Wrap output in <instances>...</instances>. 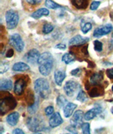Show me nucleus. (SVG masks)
<instances>
[{"label": "nucleus", "instance_id": "1", "mask_svg": "<svg viewBox=\"0 0 113 134\" xmlns=\"http://www.w3.org/2000/svg\"><path fill=\"white\" fill-rule=\"evenodd\" d=\"M37 63L39 64L40 73L45 76H47L52 71L54 59L50 52H44L40 54Z\"/></svg>", "mask_w": 113, "mask_h": 134}, {"label": "nucleus", "instance_id": "2", "mask_svg": "<svg viewBox=\"0 0 113 134\" xmlns=\"http://www.w3.org/2000/svg\"><path fill=\"white\" fill-rule=\"evenodd\" d=\"M34 88L35 93L40 97H46L49 95L50 84L48 81L45 79H38L34 82Z\"/></svg>", "mask_w": 113, "mask_h": 134}, {"label": "nucleus", "instance_id": "3", "mask_svg": "<svg viewBox=\"0 0 113 134\" xmlns=\"http://www.w3.org/2000/svg\"><path fill=\"white\" fill-rule=\"evenodd\" d=\"M5 19L8 29L12 30L17 26L19 21V16L17 12L14 10H9L5 14Z\"/></svg>", "mask_w": 113, "mask_h": 134}, {"label": "nucleus", "instance_id": "4", "mask_svg": "<svg viewBox=\"0 0 113 134\" xmlns=\"http://www.w3.org/2000/svg\"><path fill=\"white\" fill-rule=\"evenodd\" d=\"M16 106V100L11 95L9 97L2 98L1 99V104H0V111H1L2 115H4L7 111L14 109Z\"/></svg>", "mask_w": 113, "mask_h": 134}, {"label": "nucleus", "instance_id": "5", "mask_svg": "<svg viewBox=\"0 0 113 134\" xmlns=\"http://www.w3.org/2000/svg\"><path fill=\"white\" fill-rule=\"evenodd\" d=\"M27 126L31 131L34 133H38L40 131H44L45 129L44 124L42 121L40 120L37 117H30L27 120Z\"/></svg>", "mask_w": 113, "mask_h": 134}, {"label": "nucleus", "instance_id": "6", "mask_svg": "<svg viewBox=\"0 0 113 134\" xmlns=\"http://www.w3.org/2000/svg\"><path fill=\"white\" fill-rule=\"evenodd\" d=\"M9 44L12 47H14L19 52L23 51V49H24V46H25L21 37L19 34H17V33L13 34L10 37Z\"/></svg>", "mask_w": 113, "mask_h": 134}, {"label": "nucleus", "instance_id": "7", "mask_svg": "<svg viewBox=\"0 0 113 134\" xmlns=\"http://www.w3.org/2000/svg\"><path fill=\"white\" fill-rule=\"evenodd\" d=\"M79 88V84L74 81H69L65 83L64 90L66 95L69 97H73Z\"/></svg>", "mask_w": 113, "mask_h": 134}, {"label": "nucleus", "instance_id": "8", "mask_svg": "<svg viewBox=\"0 0 113 134\" xmlns=\"http://www.w3.org/2000/svg\"><path fill=\"white\" fill-rule=\"evenodd\" d=\"M112 30H113L112 26L110 23H107L106 25H104V26L96 28L93 32V37L99 38L103 35L109 34Z\"/></svg>", "mask_w": 113, "mask_h": 134}, {"label": "nucleus", "instance_id": "9", "mask_svg": "<svg viewBox=\"0 0 113 134\" xmlns=\"http://www.w3.org/2000/svg\"><path fill=\"white\" fill-rule=\"evenodd\" d=\"M40 56V54L38 50H37L36 49H32L25 54L24 57V59L27 62L32 64H35L37 63Z\"/></svg>", "mask_w": 113, "mask_h": 134}, {"label": "nucleus", "instance_id": "10", "mask_svg": "<svg viewBox=\"0 0 113 134\" xmlns=\"http://www.w3.org/2000/svg\"><path fill=\"white\" fill-rule=\"evenodd\" d=\"M84 113L82 110H77L74 113L73 117L71 119V124L74 126H79L83 124V119L84 118Z\"/></svg>", "mask_w": 113, "mask_h": 134}, {"label": "nucleus", "instance_id": "11", "mask_svg": "<svg viewBox=\"0 0 113 134\" xmlns=\"http://www.w3.org/2000/svg\"><path fill=\"white\" fill-rule=\"evenodd\" d=\"M89 40L88 37H83L81 35H77L72 37L69 42V46H81L85 44Z\"/></svg>", "mask_w": 113, "mask_h": 134}, {"label": "nucleus", "instance_id": "12", "mask_svg": "<svg viewBox=\"0 0 113 134\" xmlns=\"http://www.w3.org/2000/svg\"><path fill=\"white\" fill-rule=\"evenodd\" d=\"M103 111V109L100 106H96L88 110L84 115V119L86 121L92 120L95 116H97L99 114H100Z\"/></svg>", "mask_w": 113, "mask_h": 134}, {"label": "nucleus", "instance_id": "13", "mask_svg": "<svg viewBox=\"0 0 113 134\" xmlns=\"http://www.w3.org/2000/svg\"><path fill=\"white\" fill-rule=\"evenodd\" d=\"M63 119L59 112L53 114L49 120V125L51 128H55L59 126L63 123Z\"/></svg>", "mask_w": 113, "mask_h": 134}, {"label": "nucleus", "instance_id": "14", "mask_svg": "<svg viewBox=\"0 0 113 134\" xmlns=\"http://www.w3.org/2000/svg\"><path fill=\"white\" fill-rule=\"evenodd\" d=\"M25 87L26 82L25 80L23 79H18L14 84V93L18 95H22Z\"/></svg>", "mask_w": 113, "mask_h": 134}, {"label": "nucleus", "instance_id": "15", "mask_svg": "<svg viewBox=\"0 0 113 134\" xmlns=\"http://www.w3.org/2000/svg\"><path fill=\"white\" fill-rule=\"evenodd\" d=\"M103 79V72L100 71L98 73H95L90 76V83L93 86H99Z\"/></svg>", "mask_w": 113, "mask_h": 134}, {"label": "nucleus", "instance_id": "16", "mask_svg": "<svg viewBox=\"0 0 113 134\" xmlns=\"http://www.w3.org/2000/svg\"><path fill=\"white\" fill-rule=\"evenodd\" d=\"M76 107H77V105L76 104H74V103H72V102L67 103L64 107V115L65 117L66 118L70 117L73 114L74 111Z\"/></svg>", "mask_w": 113, "mask_h": 134}, {"label": "nucleus", "instance_id": "17", "mask_svg": "<svg viewBox=\"0 0 113 134\" xmlns=\"http://www.w3.org/2000/svg\"><path fill=\"white\" fill-rule=\"evenodd\" d=\"M66 78V73L64 70H57L55 72V81L59 86H62V82Z\"/></svg>", "mask_w": 113, "mask_h": 134}, {"label": "nucleus", "instance_id": "18", "mask_svg": "<svg viewBox=\"0 0 113 134\" xmlns=\"http://www.w3.org/2000/svg\"><path fill=\"white\" fill-rule=\"evenodd\" d=\"M19 114L18 112H13L12 114H9L7 116V122L12 126H14L17 124V123L19 121Z\"/></svg>", "mask_w": 113, "mask_h": 134}, {"label": "nucleus", "instance_id": "19", "mask_svg": "<svg viewBox=\"0 0 113 134\" xmlns=\"http://www.w3.org/2000/svg\"><path fill=\"white\" fill-rule=\"evenodd\" d=\"M49 14H50V12H49V10L47 9L41 8V9L37 10L36 12H33L31 14V17L35 19H39L41 18L42 16H48Z\"/></svg>", "mask_w": 113, "mask_h": 134}, {"label": "nucleus", "instance_id": "20", "mask_svg": "<svg viewBox=\"0 0 113 134\" xmlns=\"http://www.w3.org/2000/svg\"><path fill=\"white\" fill-rule=\"evenodd\" d=\"M72 3L78 9H85L88 6V0H72Z\"/></svg>", "mask_w": 113, "mask_h": 134}, {"label": "nucleus", "instance_id": "21", "mask_svg": "<svg viewBox=\"0 0 113 134\" xmlns=\"http://www.w3.org/2000/svg\"><path fill=\"white\" fill-rule=\"evenodd\" d=\"M29 69H30V66L23 62L16 63L12 67V69L14 70V71H25L29 70Z\"/></svg>", "mask_w": 113, "mask_h": 134}, {"label": "nucleus", "instance_id": "22", "mask_svg": "<svg viewBox=\"0 0 113 134\" xmlns=\"http://www.w3.org/2000/svg\"><path fill=\"white\" fill-rule=\"evenodd\" d=\"M12 87H13L12 81L9 79H2L0 82V90L2 91L12 90Z\"/></svg>", "mask_w": 113, "mask_h": 134}, {"label": "nucleus", "instance_id": "23", "mask_svg": "<svg viewBox=\"0 0 113 134\" xmlns=\"http://www.w3.org/2000/svg\"><path fill=\"white\" fill-rule=\"evenodd\" d=\"M89 95L91 97H98L99 96H101L104 94L103 89L100 87V86H96L95 88H92L88 93Z\"/></svg>", "mask_w": 113, "mask_h": 134}, {"label": "nucleus", "instance_id": "24", "mask_svg": "<svg viewBox=\"0 0 113 134\" xmlns=\"http://www.w3.org/2000/svg\"><path fill=\"white\" fill-rule=\"evenodd\" d=\"M75 55L72 52H69V53L64 54L62 57V61L64 62L66 64H69L72 62H73L75 60Z\"/></svg>", "mask_w": 113, "mask_h": 134}, {"label": "nucleus", "instance_id": "25", "mask_svg": "<svg viewBox=\"0 0 113 134\" xmlns=\"http://www.w3.org/2000/svg\"><path fill=\"white\" fill-rule=\"evenodd\" d=\"M45 7H47L49 9H57L62 8L61 5L58 4L52 0H45Z\"/></svg>", "mask_w": 113, "mask_h": 134}, {"label": "nucleus", "instance_id": "26", "mask_svg": "<svg viewBox=\"0 0 113 134\" xmlns=\"http://www.w3.org/2000/svg\"><path fill=\"white\" fill-rule=\"evenodd\" d=\"M67 99L65 98L63 95H59L57 98V104L60 108H62L64 107L65 105L67 104Z\"/></svg>", "mask_w": 113, "mask_h": 134}, {"label": "nucleus", "instance_id": "27", "mask_svg": "<svg viewBox=\"0 0 113 134\" xmlns=\"http://www.w3.org/2000/svg\"><path fill=\"white\" fill-rule=\"evenodd\" d=\"M88 97H87V95L85 94L83 90H80L79 91V94L77 95V97H76V99L81 102H85L88 100Z\"/></svg>", "mask_w": 113, "mask_h": 134}, {"label": "nucleus", "instance_id": "28", "mask_svg": "<svg viewBox=\"0 0 113 134\" xmlns=\"http://www.w3.org/2000/svg\"><path fill=\"white\" fill-rule=\"evenodd\" d=\"M81 31L83 32V33L86 34L87 32H89L91 28H92V24L90 23H81Z\"/></svg>", "mask_w": 113, "mask_h": 134}, {"label": "nucleus", "instance_id": "29", "mask_svg": "<svg viewBox=\"0 0 113 134\" xmlns=\"http://www.w3.org/2000/svg\"><path fill=\"white\" fill-rule=\"evenodd\" d=\"M54 29L53 26L50 24V23H45L44 26H43V28H42V32L44 34H49Z\"/></svg>", "mask_w": 113, "mask_h": 134}, {"label": "nucleus", "instance_id": "30", "mask_svg": "<svg viewBox=\"0 0 113 134\" xmlns=\"http://www.w3.org/2000/svg\"><path fill=\"white\" fill-rule=\"evenodd\" d=\"M81 129L82 132L84 134H90V124L88 123H83L81 125Z\"/></svg>", "mask_w": 113, "mask_h": 134}, {"label": "nucleus", "instance_id": "31", "mask_svg": "<svg viewBox=\"0 0 113 134\" xmlns=\"http://www.w3.org/2000/svg\"><path fill=\"white\" fill-rule=\"evenodd\" d=\"M38 105H39V103H38V100H36L35 103L33 104H32L31 106L29 107L28 109V111L30 112V114H34L36 112V111L37 110V108H38Z\"/></svg>", "mask_w": 113, "mask_h": 134}, {"label": "nucleus", "instance_id": "32", "mask_svg": "<svg viewBox=\"0 0 113 134\" xmlns=\"http://www.w3.org/2000/svg\"><path fill=\"white\" fill-rule=\"evenodd\" d=\"M93 44H94V49L95 51L102 52V50H103V43L101 42L98 41V40H95Z\"/></svg>", "mask_w": 113, "mask_h": 134}, {"label": "nucleus", "instance_id": "33", "mask_svg": "<svg viewBox=\"0 0 113 134\" xmlns=\"http://www.w3.org/2000/svg\"><path fill=\"white\" fill-rule=\"evenodd\" d=\"M9 66L6 63H1V66H0V74H3L5 72H7L9 70Z\"/></svg>", "mask_w": 113, "mask_h": 134}, {"label": "nucleus", "instance_id": "34", "mask_svg": "<svg viewBox=\"0 0 113 134\" xmlns=\"http://www.w3.org/2000/svg\"><path fill=\"white\" fill-rule=\"evenodd\" d=\"M100 5V2H98V1H94V2H93L91 3V4H90V10H93V11L96 10L98 8V7H99Z\"/></svg>", "mask_w": 113, "mask_h": 134}, {"label": "nucleus", "instance_id": "35", "mask_svg": "<svg viewBox=\"0 0 113 134\" xmlns=\"http://www.w3.org/2000/svg\"><path fill=\"white\" fill-rule=\"evenodd\" d=\"M45 112L47 116H50L53 114L54 113V107L52 106H48L45 109Z\"/></svg>", "mask_w": 113, "mask_h": 134}, {"label": "nucleus", "instance_id": "36", "mask_svg": "<svg viewBox=\"0 0 113 134\" xmlns=\"http://www.w3.org/2000/svg\"><path fill=\"white\" fill-rule=\"evenodd\" d=\"M76 126H74L73 125H69V126H67L66 128V129L67 131H69V132H71L72 133H77V131H76Z\"/></svg>", "mask_w": 113, "mask_h": 134}, {"label": "nucleus", "instance_id": "37", "mask_svg": "<svg viewBox=\"0 0 113 134\" xmlns=\"http://www.w3.org/2000/svg\"><path fill=\"white\" fill-rule=\"evenodd\" d=\"M25 1H26V2L31 5L39 4L42 2V0H25Z\"/></svg>", "mask_w": 113, "mask_h": 134}, {"label": "nucleus", "instance_id": "38", "mask_svg": "<svg viewBox=\"0 0 113 134\" xmlns=\"http://www.w3.org/2000/svg\"><path fill=\"white\" fill-rule=\"evenodd\" d=\"M107 76L110 79H113V69H109L106 71Z\"/></svg>", "mask_w": 113, "mask_h": 134}, {"label": "nucleus", "instance_id": "39", "mask_svg": "<svg viewBox=\"0 0 113 134\" xmlns=\"http://www.w3.org/2000/svg\"><path fill=\"white\" fill-rule=\"evenodd\" d=\"M80 73H81V69H79V68L75 69L72 70V71H71V74H72V76H76V75H78Z\"/></svg>", "mask_w": 113, "mask_h": 134}, {"label": "nucleus", "instance_id": "40", "mask_svg": "<svg viewBox=\"0 0 113 134\" xmlns=\"http://www.w3.org/2000/svg\"><path fill=\"white\" fill-rule=\"evenodd\" d=\"M13 55H14V50H13L12 49H9V50H8V52H7V54H6V57H7V58L12 57H13Z\"/></svg>", "mask_w": 113, "mask_h": 134}, {"label": "nucleus", "instance_id": "41", "mask_svg": "<svg viewBox=\"0 0 113 134\" xmlns=\"http://www.w3.org/2000/svg\"><path fill=\"white\" fill-rule=\"evenodd\" d=\"M55 47L57 49H62H62H65L67 48L66 45L64 44H62V43H60V44H57Z\"/></svg>", "mask_w": 113, "mask_h": 134}, {"label": "nucleus", "instance_id": "42", "mask_svg": "<svg viewBox=\"0 0 113 134\" xmlns=\"http://www.w3.org/2000/svg\"><path fill=\"white\" fill-rule=\"evenodd\" d=\"M14 134H23L24 133V131H23V130L20 129H14L12 132Z\"/></svg>", "mask_w": 113, "mask_h": 134}, {"label": "nucleus", "instance_id": "43", "mask_svg": "<svg viewBox=\"0 0 113 134\" xmlns=\"http://www.w3.org/2000/svg\"><path fill=\"white\" fill-rule=\"evenodd\" d=\"M3 132H4V129H3L2 126H1V132H0V133H2Z\"/></svg>", "mask_w": 113, "mask_h": 134}, {"label": "nucleus", "instance_id": "44", "mask_svg": "<svg viewBox=\"0 0 113 134\" xmlns=\"http://www.w3.org/2000/svg\"><path fill=\"white\" fill-rule=\"evenodd\" d=\"M112 92H113V86H112Z\"/></svg>", "mask_w": 113, "mask_h": 134}, {"label": "nucleus", "instance_id": "45", "mask_svg": "<svg viewBox=\"0 0 113 134\" xmlns=\"http://www.w3.org/2000/svg\"><path fill=\"white\" fill-rule=\"evenodd\" d=\"M112 37H113V32H112Z\"/></svg>", "mask_w": 113, "mask_h": 134}]
</instances>
